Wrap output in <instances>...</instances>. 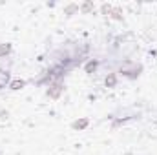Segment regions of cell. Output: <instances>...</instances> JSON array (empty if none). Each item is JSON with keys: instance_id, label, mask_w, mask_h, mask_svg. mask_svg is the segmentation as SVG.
Returning a JSON list of instances; mask_svg holds the SVG:
<instances>
[{"instance_id": "1", "label": "cell", "mask_w": 157, "mask_h": 155, "mask_svg": "<svg viewBox=\"0 0 157 155\" xmlns=\"http://www.w3.org/2000/svg\"><path fill=\"white\" fill-rule=\"evenodd\" d=\"M7 82H9V73H7V71H0V89L6 88Z\"/></svg>"}, {"instance_id": "2", "label": "cell", "mask_w": 157, "mask_h": 155, "mask_svg": "<svg viewBox=\"0 0 157 155\" xmlns=\"http://www.w3.org/2000/svg\"><path fill=\"white\" fill-rule=\"evenodd\" d=\"M24 84H26L24 80H13V82L9 84V88H11V89H20V88H22Z\"/></svg>"}, {"instance_id": "3", "label": "cell", "mask_w": 157, "mask_h": 155, "mask_svg": "<svg viewBox=\"0 0 157 155\" xmlns=\"http://www.w3.org/2000/svg\"><path fill=\"white\" fill-rule=\"evenodd\" d=\"M95 68H97V62H90V64H88V68H86V71H88V73H91V71H95Z\"/></svg>"}, {"instance_id": "4", "label": "cell", "mask_w": 157, "mask_h": 155, "mask_svg": "<svg viewBox=\"0 0 157 155\" xmlns=\"http://www.w3.org/2000/svg\"><path fill=\"white\" fill-rule=\"evenodd\" d=\"M113 84H115V77H113V75L106 77V86H113Z\"/></svg>"}, {"instance_id": "5", "label": "cell", "mask_w": 157, "mask_h": 155, "mask_svg": "<svg viewBox=\"0 0 157 155\" xmlns=\"http://www.w3.org/2000/svg\"><path fill=\"white\" fill-rule=\"evenodd\" d=\"M9 49H11L9 46H0V57H4V55H6V53L9 51Z\"/></svg>"}]
</instances>
